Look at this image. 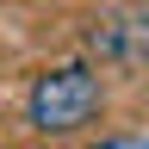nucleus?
Returning a JSON list of instances; mask_svg holds the SVG:
<instances>
[{
    "mask_svg": "<svg viewBox=\"0 0 149 149\" xmlns=\"http://www.w3.org/2000/svg\"><path fill=\"white\" fill-rule=\"evenodd\" d=\"M106 106V74L87 62H56L25 87V124L37 137H74L81 124L100 118Z\"/></svg>",
    "mask_w": 149,
    "mask_h": 149,
    "instance_id": "1",
    "label": "nucleus"
},
{
    "mask_svg": "<svg viewBox=\"0 0 149 149\" xmlns=\"http://www.w3.org/2000/svg\"><path fill=\"white\" fill-rule=\"evenodd\" d=\"M87 149H149V130H112V137H93Z\"/></svg>",
    "mask_w": 149,
    "mask_h": 149,
    "instance_id": "2",
    "label": "nucleus"
},
{
    "mask_svg": "<svg viewBox=\"0 0 149 149\" xmlns=\"http://www.w3.org/2000/svg\"><path fill=\"white\" fill-rule=\"evenodd\" d=\"M31 149H44V143H31Z\"/></svg>",
    "mask_w": 149,
    "mask_h": 149,
    "instance_id": "3",
    "label": "nucleus"
}]
</instances>
